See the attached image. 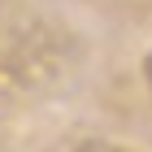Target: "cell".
Instances as JSON below:
<instances>
[{
    "mask_svg": "<svg viewBox=\"0 0 152 152\" xmlns=\"http://www.w3.org/2000/svg\"><path fill=\"white\" fill-rule=\"evenodd\" d=\"M74 152H126V148H117V143H100V139H91V143H78Z\"/></svg>",
    "mask_w": 152,
    "mask_h": 152,
    "instance_id": "cell-1",
    "label": "cell"
},
{
    "mask_svg": "<svg viewBox=\"0 0 152 152\" xmlns=\"http://www.w3.org/2000/svg\"><path fill=\"white\" fill-rule=\"evenodd\" d=\"M148 78H152V57H148Z\"/></svg>",
    "mask_w": 152,
    "mask_h": 152,
    "instance_id": "cell-2",
    "label": "cell"
}]
</instances>
